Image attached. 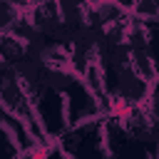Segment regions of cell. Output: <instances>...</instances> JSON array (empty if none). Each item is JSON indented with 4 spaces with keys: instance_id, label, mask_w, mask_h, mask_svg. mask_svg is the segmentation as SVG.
Wrapping results in <instances>:
<instances>
[{
    "instance_id": "6da1fadb",
    "label": "cell",
    "mask_w": 159,
    "mask_h": 159,
    "mask_svg": "<svg viewBox=\"0 0 159 159\" xmlns=\"http://www.w3.org/2000/svg\"><path fill=\"white\" fill-rule=\"evenodd\" d=\"M152 35L154 22H139L129 15L124 27V50L129 55V62L134 70L152 84H157V67H154V52H152Z\"/></svg>"
},
{
    "instance_id": "7a4b0ae2",
    "label": "cell",
    "mask_w": 159,
    "mask_h": 159,
    "mask_svg": "<svg viewBox=\"0 0 159 159\" xmlns=\"http://www.w3.org/2000/svg\"><path fill=\"white\" fill-rule=\"evenodd\" d=\"M62 102H65V119H67V129L77 127V124H87V122H97L104 117L102 104L92 97V92L84 87V82L80 77H75L70 82V87L62 92Z\"/></svg>"
},
{
    "instance_id": "3957f363",
    "label": "cell",
    "mask_w": 159,
    "mask_h": 159,
    "mask_svg": "<svg viewBox=\"0 0 159 159\" xmlns=\"http://www.w3.org/2000/svg\"><path fill=\"white\" fill-rule=\"evenodd\" d=\"M27 22L35 27V32L45 40H52V42H60L67 47L70 37L75 30L65 27L62 25V17L57 12V5L55 0H37V2H30L27 5V12H25Z\"/></svg>"
},
{
    "instance_id": "277c9868",
    "label": "cell",
    "mask_w": 159,
    "mask_h": 159,
    "mask_svg": "<svg viewBox=\"0 0 159 159\" xmlns=\"http://www.w3.org/2000/svg\"><path fill=\"white\" fill-rule=\"evenodd\" d=\"M129 7L114 2V0H92V7H89V17H87V25L94 30V32H102L107 27H114V25H122L129 20Z\"/></svg>"
},
{
    "instance_id": "5b68a950",
    "label": "cell",
    "mask_w": 159,
    "mask_h": 159,
    "mask_svg": "<svg viewBox=\"0 0 159 159\" xmlns=\"http://www.w3.org/2000/svg\"><path fill=\"white\" fill-rule=\"evenodd\" d=\"M55 5H57V12H60L65 27L80 30V27L87 25L92 0H55Z\"/></svg>"
},
{
    "instance_id": "8992f818",
    "label": "cell",
    "mask_w": 159,
    "mask_h": 159,
    "mask_svg": "<svg viewBox=\"0 0 159 159\" xmlns=\"http://www.w3.org/2000/svg\"><path fill=\"white\" fill-rule=\"evenodd\" d=\"M27 0H0V32H10L27 12Z\"/></svg>"
},
{
    "instance_id": "52a82bcc",
    "label": "cell",
    "mask_w": 159,
    "mask_h": 159,
    "mask_svg": "<svg viewBox=\"0 0 159 159\" xmlns=\"http://www.w3.org/2000/svg\"><path fill=\"white\" fill-rule=\"evenodd\" d=\"M114 2H119V5H124V7H129V5H132V0H114Z\"/></svg>"
}]
</instances>
